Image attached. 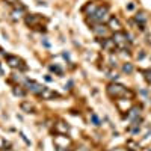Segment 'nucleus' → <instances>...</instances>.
Listing matches in <instances>:
<instances>
[{"label":"nucleus","instance_id":"6","mask_svg":"<svg viewBox=\"0 0 151 151\" xmlns=\"http://www.w3.org/2000/svg\"><path fill=\"white\" fill-rule=\"evenodd\" d=\"M41 23H42V17L38 15V14H32V15L26 17V24L30 27H38Z\"/></svg>","mask_w":151,"mask_h":151},{"label":"nucleus","instance_id":"8","mask_svg":"<svg viewBox=\"0 0 151 151\" xmlns=\"http://www.w3.org/2000/svg\"><path fill=\"white\" fill-rule=\"evenodd\" d=\"M42 100H52V98H56V97H59L55 91H52V89H50V88H45V89L42 91V94L40 95Z\"/></svg>","mask_w":151,"mask_h":151},{"label":"nucleus","instance_id":"4","mask_svg":"<svg viewBox=\"0 0 151 151\" xmlns=\"http://www.w3.org/2000/svg\"><path fill=\"white\" fill-rule=\"evenodd\" d=\"M6 58V62L9 64L11 68H15V70H20V71H26L27 70V65L24 64V60L18 56H12V55H5Z\"/></svg>","mask_w":151,"mask_h":151},{"label":"nucleus","instance_id":"12","mask_svg":"<svg viewBox=\"0 0 151 151\" xmlns=\"http://www.w3.org/2000/svg\"><path fill=\"white\" fill-rule=\"evenodd\" d=\"M21 109H23V110H26V112H29V113L33 112V106L29 104V103H23V104H21Z\"/></svg>","mask_w":151,"mask_h":151},{"label":"nucleus","instance_id":"17","mask_svg":"<svg viewBox=\"0 0 151 151\" xmlns=\"http://www.w3.org/2000/svg\"><path fill=\"white\" fill-rule=\"evenodd\" d=\"M113 151H127V150H125V148H115Z\"/></svg>","mask_w":151,"mask_h":151},{"label":"nucleus","instance_id":"18","mask_svg":"<svg viewBox=\"0 0 151 151\" xmlns=\"http://www.w3.org/2000/svg\"><path fill=\"white\" fill-rule=\"evenodd\" d=\"M77 151H88V150H86V147H80Z\"/></svg>","mask_w":151,"mask_h":151},{"label":"nucleus","instance_id":"1","mask_svg":"<svg viewBox=\"0 0 151 151\" xmlns=\"http://www.w3.org/2000/svg\"><path fill=\"white\" fill-rule=\"evenodd\" d=\"M106 92L112 100H118V98H127V97H133V92L129 91L125 86L119 85V83H110L106 88Z\"/></svg>","mask_w":151,"mask_h":151},{"label":"nucleus","instance_id":"7","mask_svg":"<svg viewBox=\"0 0 151 151\" xmlns=\"http://www.w3.org/2000/svg\"><path fill=\"white\" fill-rule=\"evenodd\" d=\"M27 86H29L30 92H32V94H35V95H41V94H42V91L45 89V86H42V85H40V83H36V82H33V80L27 82Z\"/></svg>","mask_w":151,"mask_h":151},{"label":"nucleus","instance_id":"19","mask_svg":"<svg viewBox=\"0 0 151 151\" xmlns=\"http://www.w3.org/2000/svg\"><path fill=\"white\" fill-rule=\"evenodd\" d=\"M3 151H14V150H11V148H6V150H5V148H3Z\"/></svg>","mask_w":151,"mask_h":151},{"label":"nucleus","instance_id":"11","mask_svg":"<svg viewBox=\"0 0 151 151\" xmlns=\"http://www.w3.org/2000/svg\"><path fill=\"white\" fill-rule=\"evenodd\" d=\"M109 23H110L112 29H116V32H118V29H119V23H118V20H115V18H110V20H109Z\"/></svg>","mask_w":151,"mask_h":151},{"label":"nucleus","instance_id":"16","mask_svg":"<svg viewBox=\"0 0 151 151\" xmlns=\"http://www.w3.org/2000/svg\"><path fill=\"white\" fill-rule=\"evenodd\" d=\"M91 118H92V121H94V124H95V125H100V121H98V118H97V115H92Z\"/></svg>","mask_w":151,"mask_h":151},{"label":"nucleus","instance_id":"5","mask_svg":"<svg viewBox=\"0 0 151 151\" xmlns=\"http://www.w3.org/2000/svg\"><path fill=\"white\" fill-rule=\"evenodd\" d=\"M92 32L97 38H109V33H110V29L107 26H104V24H95V26H92Z\"/></svg>","mask_w":151,"mask_h":151},{"label":"nucleus","instance_id":"9","mask_svg":"<svg viewBox=\"0 0 151 151\" xmlns=\"http://www.w3.org/2000/svg\"><path fill=\"white\" fill-rule=\"evenodd\" d=\"M56 130L67 134V133L70 132V127H68V125H64V122H58V124H56Z\"/></svg>","mask_w":151,"mask_h":151},{"label":"nucleus","instance_id":"3","mask_svg":"<svg viewBox=\"0 0 151 151\" xmlns=\"http://www.w3.org/2000/svg\"><path fill=\"white\" fill-rule=\"evenodd\" d=\"M112 40H113V42H115L116 48H119V50H125V48L130 47L129 36H127V33H125V32H121V30L115 32V33H113V36H112Z\"/></svg>","mask_w":151,"mask_h":151},{"label":"nucleus","instance_id":"13","mask_svg":"<svg viewBox=\"0 0 151 151\" xmlns=\"http://www.w3.org/2000/svg\"><path fill=\"white\" fill-rule=\"evenodd\" d=\"M14 94H15V95L23 97V95H24V91L21 89V86H14Z\"/></svg>","mask_w":151,"mask_h":151},{"label":"nucleus","instance_id":"14","mask_svg":"<svg viewBox=\"0 0 151 151\" xmlns=\"http://www.w3.org/2000/svg\"><path fill=\"white\" fill-rule=\"evenodd\" d=\"M144 73V76H145V80L148 82V83H151V70H145V71H142Z\"/></svg>","mask_w":151,"mask_h":151},{"label":"nucleus","instance_id":"20","mask_svg":"<svg viewBox=\"0 0 151 151\" xmlns=\"http://www.w3.org/2000/svg\"><path fill=\"white\" fill-rule=\"evenodd\" d=\"M2 73H3V71H2V67H0V76H2Z\"/></svg>","mask_w":151,"mask_h":151},{"label":"nucleus","instance_id":"15","mask_svg":"<svg viewBox=\"0 0 151 151\" xmlns=\"http://www.w3.org/2000/svg\"><path fill=\"white\" fill-rule=\"evenodd\" d=\"M122 70H124V73H129V74H130V73L133 71V67H132V64H125V65L122 67Z\"/></svg>","mask_w":151,"mask_h":151},{"label":"nucleus","instance_id":"2","mask_svg":"<svg viewBox=\"0 0 151 151\" xmlns=\"http://www.w3.org/2000/svg\"><path fill=\"white\" fill-rule=\"evenodd\" d=\"M106 20H110L109 18V6L106 5H98V8L95 9V12L91 15V18H86L88 24H103Z\"/></svg>","mask_w":151,"mask_h":151},{"label":"nucleus","instance_id":"10","mask_svg":"<svg viewBox=\"0 0 151 151\" xmlns=\"http://www.w3.org/2000/svg\"><path fill=\"white\" fill-rule=\"evenodd\" d=\"M6 3L14 5V6H15V8H18V9H24V6H23V5H20L18 0H6Z\"/></svg>","mask_w":151,"mask_h":151},{"label":"nucleus","instance_id":"21","mask_svg":"<svg viewBox=\"0 0 151 151\" xmlns=\"http://www.w3.org/2000/svg\"><path fill=\"white\" fill-rule=\"evenodd\" d=\"M129 151H137V150H129Z\"/></svg>","mask_w":151,"mask_h":151}]
</instances>
